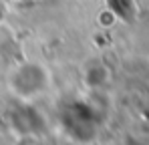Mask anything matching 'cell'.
I'll return each instance as SVG.
<instances>
[{"mask_svg":"<svg viewBox=\"0 0 149 145\" xmlns=\"http://www.w3.org/2000/svg\"><path fill=\"white\" fill-rule=\"evenodd\" d=\"M8 89L10 93L22 101H30L42 95L52 83L50 71L36 61H24L16 65L12 71L8 72Z\"/></svg>","mask_w":149,"mask_h":145,"instance_id":"6da1fadb","label":"cell"},{"mask_svg":"<svg viewBox=\"0 0 149 145\" xmlns=\"http://www.w3.org/2000/svg\"><path fill=\"white\" fill-rule=\"evenodd\" d=\"M83 79L89 87H101L109 81V69L103 63H87L83 69Z\"/></svg>","mask_w":149,"mask_h":145,"instance_id":"7a4b0ae2","label":"cell"}]
</instances>
